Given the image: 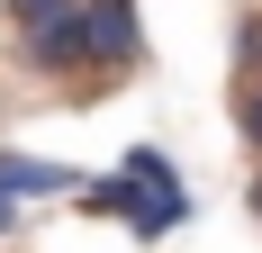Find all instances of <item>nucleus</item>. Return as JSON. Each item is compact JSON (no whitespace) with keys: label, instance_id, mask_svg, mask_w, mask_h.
Listing matches in <instances>:
<instances>
[{"label":"nucleus","instance_id":"obj_1","mask_svg":"<svg viewBox=\"0 0 262 253\" xmlns=\"http://www.w3.org/2000/svg\"><path fill=\"white\" fill-rule=\"evenodd\" d=\"M73 199L91 208V217H118L136 244H163L172 226H190V190H181V172H172L163 145H127V163L100 172V181H81Z\"/></svg>","mask_w":262,"mask_h":253},{"label":"nucleus","instance_id":"obj_2","mask_svg":"<svg viewBox=\"0 0 262 253\" xmlns=\"http://www.w3.org/2000/svg\"><path fill=\"white\" fill-rule=\"evenodd\" d=\"M18 64L36 81H108V54H100V27H91V0H73L63 18L27 27L18 36Z\"/></svg>","mask_w":262,"mask_h":253},{"label":"nucleus","instance_id":"obj_3","mask_svg":"<svg viewBox=\"0 0 262 253\" xmlns=\"http://www.w3.org/2000/svg\"><path fill=\"white\" fill-rule=\"evenodd\" d=\"M73 190H81V172H73V163H46V154H9V145H0V199H73Z\"/></svg>","mask_w":262,"mask_h":253},{"label":"nucleus","instance_id":"obj_4","mask_svg":"<svg viewBox=\"0 0 262 253\" xmlns=\"http://www.w3.org/2000/svg\"><path fill=\"white\" fill-rule=\"evenodd\" d=\"M91 27H100V54H108V73L145 64V27H136V0H91Z\"/></svg>","mask_w":262,"mask_h":253},{"label":"nucleus","instance_id":"obj_5","mask_svg":"<svg viewBox=\"0 0 262 253\" xmlns=\"http://www.w3.org/2000/svg\"><path fill=\"white\" fill-rule=\"evenodd\" d=\"M63 9H73V0H0V18L18 27V36H27V27H46V18H63Z\"/></svg>","mask_w":262,"mask_h":253},{"label":"nucleus","instance_id":"obj_6","mask_svg":"<svg viewBox=\"0 0 262 253\" xmlns=\"http://www.w3.org/2000/svg\"><path fill=\"white\" fill-rule=\"evenodd\" d=\"M244 81H262V18H244V36H235V91Z\"/></svg>","mask_w":262,"mask_h":253},{"label":"nucleus","instance_id":"obj_7","mask_svg":"<svg viewBox=\"0 0 262 253\" xmlns=\"http://www.w3.org/2000/svg\"><path fill=\"white\" fill-rule=\"evenodd\" d=\"M235 126H244V145L262 154V81H244V91H235Z\"/></svg>","mask_w":262,"mask_h":253},{"label":"nucleus","instance_id":"obj_8","mask_svg":"<svg viewBox=\"0 0 262 253\" xmlns=\"http://www.w3.org/2000/svg\"><path fill=\"white\" fill-rule=\"evenodd\" d=\"M0 235H18V199H0Z\"/></svg>","mask_w":262,"mask_h":253},{"label":"nucleus","instance_id":"obj_9","mask_svg":"<svg viewBox=\"0 0 262 253\" xmlns=\"http://www.w3.org/2000/svg\"><path fill=\"white\" fill-rule=\"evenodd\" d=\"M253 217H262V172H253Z\"/></svg>","mask_w":262,"mask_h":253}]
</instances>
